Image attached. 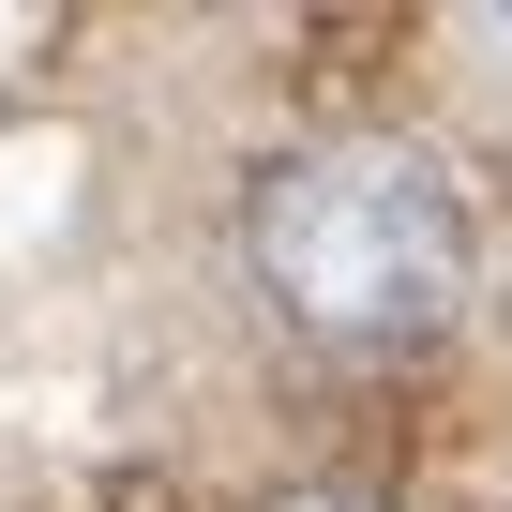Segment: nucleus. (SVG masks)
Segmentation results:
<instances>
[{
	"mask_svg": "<svg viewBox=\"0 0 512 512\" xmlns=\"http://www.w3.org/2000/svg\"><path fill=\"white\" fill-rule=\"evenodd\" d=\"M241 256L287 302V332H317L347 362H392V347H437L467 317L482 226H467V181L422 136H302V151L256 166Z\"/></svg>",
	"mask_w": 512,
	"mask_h": 512,
	"instance_id": "1",
	"label": "nucleus"
},
{
	"mask_svg": "<svg viewBox=\"0 0 512 512\" xmlns=\"http://www.w3.org/2000/svg\"><path fill=\"white\" fill-rule=\"evenodd\" d=\"M287 512H377V497H287Z\"/></svg>",
	"mask_w": 512,
	"mask_h": 512,
	"instance_id": "2",
	"label": "nucleus"
}]
</instances>
